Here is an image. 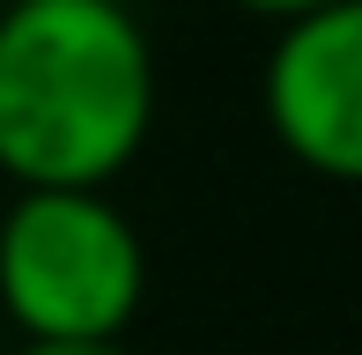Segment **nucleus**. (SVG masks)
<instances>
[{
	"instance_id": "f03ea898",
	"label": "nucleus",
	"mask_w": 362,
	"mask_h": 355,
	"mask_svg": "<svg viewBox=\"0 0 362 355\" xmlns=\"http://www.w3.org/2000/svg\"><path fill=\"white\" fill-rule=\"evenodd\" d=\"M148 252L111 185H15L0 200V311L23 341H119Z\"/></svg>"
},
{
	"instance_id": "20e7f679",
	"label": "nucleus",
	"mask_w": 362,
	"mask_h": 355,
	"mask_svg": "<svg viewBox=\"0 0 362 355\" xmlns=\"http://www.w3.org/2000/svg\"><path fill=\"white\" fill-rule=\"evenodd\" d=\"M244 15H267V23H296V15H318V8H340V0H229Z\"/></svg>"
},
{
	"instance_id": "f257e3e1",
	"label": "nucleus",
	"mask_w": 362,
	"mask_h": 355,
	"mask_svg": "<svg viewBox=\"0 0 362 355\" xmlns=\"http://www.w3.org/2000/svg\"><path fill=\"white\" fill-rule=\"evenodd\" d=\"M156 126V52L126 0L0 8V178L111 185Z\"/></svg>"
},
{
	"instance_id": "7ed1b4c3",
	"label": "nucleus",
	"mask_w": 362,
	"mask_h": 355,
	"mask_svg": "<svg viewBox=\"0 0 362 355\" xmlns=\"http://www.w3.org/2000/svg\"><path fill=\"white\" fill-rule=\"evenodd\" d=\"M259 96L274 141L310 178H362V0L281 23Z\"/></svg>"
},
{
	"instance_id": "39448f33",
	"label": "nucleus",
	"mask_w": 362,
	"mask_h": 355,
	"mask_svg": "<svg viewBox=\"0 0 362 355\" xmlns=\"http://www.w3.org/2000/svg\"><path fill=\"white\" fill-rule=\"evenodd\" d=\"M15 355H126V341H23Z\"/></svg>"
}]
</instances>
